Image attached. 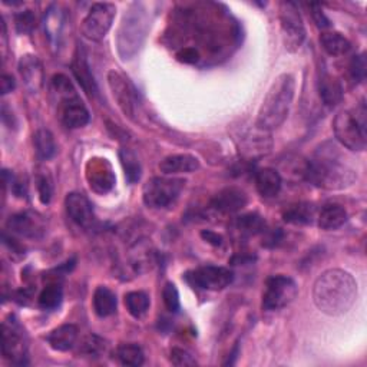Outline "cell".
Returning a JSON list of instances; mask_svg holds the SVG:
<instances>
[{
    "mask_svg": "<svg viewBox=\"0 0 367 367\" xmlns=\"http://www.w3.org/2000/svg\"><path fill=\"white\" fill-rule=\"evenodd\" d=\"M4 356L15 364H26L28 341L21 324L12 317L4 323Z\"/></svg>",
    "mask_w": 367,
    "mask_h": 367,
    "instance_id": "cell-11",
    "label": "cell"
},
{
    "mask_svg": "<svg viewBox=\"0 0 367 367\" xmlns=\"http://www.w3.org/2000/svg\"><path fill=\"white\" fill-rule=\"evenodd\" d=\"M237 227L243 234L256 236V234L264 231L266 223L258 214H246L238 218Z\"/></svg>",
    "mask_w": 367,
    "mask_h": 367,
    "instance_id": "cell-35",
    "label": "cell"
},
{
    "mask_svg": "<svg viewBox=\"0 0 367 367\" xmlns=\"http://www.w3.org/2000/svg\"><path fill=\"white\" fill-rule=\"evenodd\" d=\"M116 8L112 4H95L82 22V35L94 42L102 41L115 19Z\"/></svg>",
    "mask_w": 367,
    "mask_h": 367,
    "instance_id": "cell-9",
    "label": "cell"
},
{
    "mask_svg": "<svg viewBox=\"0 0 367 367\" xmlns=\"http://www.w3.org/2000/svg\"><path fill=\"white\" fill-rule=\"evenodd\" d=\"M36 188H38L42 204H49L52 200V194H54V184H52V178L49 174H46V172L38 174Z\"/></svg>",
    "mask_w": 367,
    "mask_h": 367,
    "instance_id": "cell-37",
    "label": "cell"
},
{
    "mask_svg": "<svg viewBox=\"0 0 367 367\" xmlns=\"http://www.w3.org/2000/svg\"><path fill=\"white\" fill-rule=\"evenodd\" d=\"M8 228L21 237L39 240L46 233V220L36 211H22L8 220Z\"/></svg>",
    "mask_w": 367,
    "mask_h": 367,
    "instance_id": "cell-12",
    "label": "cell"
},
{
    "mask_svg": "<svg viewBox=\"0 0 367 367\" xmlns=\"http://www.w3.org/2000/svg\"><path fill=\"white\" fill-rule=\"evenodd\" d=\"M357 298V283L354 277L340 268L324 271L313 286V301L316 307L331 317L347 313Z\"/></svg>",
    "mask_w": 367,
    "mask_h": 367,
    "instance_id": "cell-1",
    "label": "cell"
},
{
    "mask_svg": "<svg viewBox=\"0 0 367 367\" xmlns=\"http://www.w3.org/2000/svg\"><path fill=\"white\" fill-rule=\"evenodd\" d=\"M176 58L179 62H184V64H197L200 61V52L196 48L187 46V48H182L176 54Z\"/></svg>",
    "mask_w": 367,
    "mask_h": 367,
    "instance_id": "cell-42",
    "label": "cell"
},
{
    "mask_svg": "<svg viewBox=\"0 0 367 367\" xmlns=\"http://www.w3.org/2000/svg\"><path fill=\"white\" fill-rule=\"evenodd\" d=\"M248 203L247 194L237 187H227L221 190L213 200L211 206L221 214H234L241 211Z\"/></svg>",
    "mask_w": 367,
    "mask_h": 367,
    "instance_id": "cell-16",
    "label": "cell"
},
{
    "mask_svg": "<svg viewBox=\"0 0 367 367\" xmlns=\"http://www.w3.org/2000/svg\"><path fill=\"white\" fill-rule=\"evenodd\" d=\"M148 28V19L145 9L141 4H134L122 19V25L118 32V49L124 58L132 56L145 38Z\"/></svg>",
    "mask_w": 367,
    "mask_h": 367,
    "instance_id": "cell-5",
    "label": "cell"
},
{
    "mask_svg": "<svg viewBox=\"0 0 367 367\" xmlns=\"http://www.w3.org/2000/svg\"><path fill=\"white\" fill-rule=\"evenodd\" d=\"M201 237H203L207 243H210V244H213V246H216V247H218V246L223 244V237H221L220 234L214 233V231L204 230V231L201 233Z\"/></svg>",
    "mask_w": 367,
    "mask_h": 367,
    "instance_id": "cell-45",
    "label": "cell"
},
{
    "mask_svg": "<svg viewBox=\"0 0 367 367\" xmlns=\"http://www.w3.org/2000/svg\"><path fill=\"white\" fill-rule=\"evenodd\" d=\"M92 301L94 310L99 317H108L116 311V296L105 286L96 287Z\"/></svg>",
    "mask_w": 367,
    "mask_h": 367,
    "instance_id": "cell-25",
    "label": "cell"
},
{
    "mask_svg": "<svg viewBox=\"0 0 367 367\" xmlns=\"http://www.w3.org/2000/svg\"><path fill=\"white\" fill-rule=\"evenodd\" d=\"M280 24L286 49L291 54L297 52L306 39V28L296 4H280Z\"/></svg>",
    "mask_w": 367,
    "mask_h": 367,
    "instance_id": "cell-8",
    "label": "cell"
},
{
    "mask_svg": "<svg viewBox=\"0 0 367 367\" xmlns=\"http://www.w3.org/2000/svg\"><path fill=\"white\" fill-rule=\"evenodd\" d=\"M367 109L360 102L356 108L338 112L333 122L337 141L350 151H364L367 146Z\"/></svg>",
    "mask_w": 367,
    "mask_h": 367,
    "instance_id": "cell-4",
    "label": "cell"
},
{
    "mask_svg": "<svg viewBox=\"0 0 367 367\" xmlns=\"http://www.w3.org/2000/svg\"><path fill=\"white\" fill-rule=\"evenodd\" d=\"M108 82H109V88L114 94V98L116 99L119 108L122 109V112L129 116L134 118L135 111H136V91L132 86V84L119 72L111 71L108 74Z\"/></svg>",
    "mask_w": 367,
    "mask_h": 367,
    "instance_id": "cell-14",
    "label": "cell"
},
{
    "mask_svg": "<svg viewBox=\"0 0 367 367\" xmlns=\"http://www.w3.org/2000/svg\"><path fill=\"white\" fill-rule=\"evenodd\" d=\"M304 176L313 186L330 191L348 188L357 179L356 171L341 159L337 146L331 144L317 149L314 158L306 165Z\"/></svg>",
    "mask_w": 367,
    "mask_h": 367,
    "instance_id": "cell-2",
    "label": "cell"
},
{
    "mask_svg": "<svg viewBox=\"0 0 367 367\" xmlns=\"http://www.w3.org/2000/svg\"><path fill=\"white\" fill-rule=\"evenodd\" d=\"M116 358L122 366H141L144 363V351L135 343L122 344L116 350Z\"/></svg>",
    "mask_w": 367,
    "mask_h": 367,
    "instance_id": "cell-33",
    "label": "cell"
},
{
    "mask_svg": "<svg viewBox=\"0 0 367 367\" xmlns=\"http://www.w3.org/2000/svg\"><path fill=\"white\" fill-rule=\"evenodd\" d=\"M19 74L26 88L32 94H38L42 89L45 75H44V66L38 59V56L35 55L22 56L19 61Z\"/></svg>",
    "mask_w": 367,
    "mask_h": 367,
    "instance_id": "cell-18",
    "label": "cell"
},
{
    "mask_svg": "<svg viewBox=\"0 0 367 367\" xmlns=\"http://www.w3.org/2000/svg\"><path fill=\"white\" fill-rule=\"evenodd\" d=\"M296 81L290 74H281L270 86L258 111L257 126L261 131L278 128L287 118L294 99Z\"/></svg>",
    "mask_w": 367,
    "mask_h": 367,
    "instance_id": "cell-3",
    "label": "cell"
},
{
    "mask_svg": "<svg viewBox=\"0 0 367 367\" xmlns=\"http://www.w3.org/2000/svg\"><path fill=\"white\" fill-rule=\"evenodd\" d=\"M283 218L286 223L294 224V226L311 224L314 218V207L308 203H300V204L291 206L284 211Z\"/></svg>",
    "mask_w": 367,
    "mask_h": 367,
    "instance_id": "cell-29",
    "label": "cell"
},
{
    "mask_svg": "<svg viewBox=\"0 0 367 367\" xmlns=\"http://www.w3.org/2000/svg\"><path fill=\"white\" fill-rule=\"evenodd\" d=\"M162 297H164L165 307L171 313H178V310L181 308V303H179V293H178L175 284L166 283L164 287V291H162Z\"/></svg>",
    "mask_w": 367,
    "mask_h": 367,
    "instance_id": "cell-39",
    "label": "cell"
},
{
    "mask_svg": "<svg viewBox=\"0 0 367 367\" xmlns=\"http://www.w3.org/2000/svg\"><path fill=\"white\" fill-rule=\"evenodd\" d=\"M52 89L58 95L61 104L79 98L72 82L65 75H55L52 79Z\"/></svg>",
    "mask_w": 367,
    "mask_h": 367,
    "instance_id": "cell-34",
    "label": "cell"
},
{
    "mask_svg": "<svg viewBox=\"0 0 367 367\" xmlns=\"http://www.w3.org/2000/svg\"><path fill=\"white\" fill-rule=\"evenodd\" d=\"M86 179L92 191L98 194L109 193L115 186L112 165L105 158H92L86 164Z\"/></svg>",
    "mask_w": 367,
    "mask_h": 367,
    "instance_id": "cell-13",
    "label": "cell"
},
{
    "mask_svg": "<svg viewBox=\"0 0 367 367\" xmlns=\"http://www.w3.org/2000/svg\"><path fill=\"white\" fill-rule=\"evenodd\" d=\"M65 14L59 6H51L45 15V32L52 44H58L65 25Z\"/></svg>",
    "mask_w": 367,
    "mask_h": 367,
    "instance_id": "cell-27",
    "label": "cell"
},
{
    "mask_svg": "<svg viewBox=\"0 0 367 367\" xmlns=\"http://www.w3.org/2000/svg\"><path fill=\"white\" fill-rule=\"evenodd\" d=\"M347 221V211L340 204H326L318 214V227L326 231L337 230Z\"/></svg>",
    "mask_w": 367,
    "mask_h": 367,
    "instance_id": "cell-24",
    "label": "cell"
},
{
    "mask_svg": "<svg viewBox=\"0 0 367 367\" xmlns=\"http://www.w3.org/2000/svg\"><path fill=\"white\" fill-rule=\"evenodd\" d=\"M72 72H74L76 81L81 84V86L89 96L98 95V86H96L95 78L92 75V71H91V66L88 62V55H86L84 45H78V49H76L74 61H72Z\"/></svg>",
    "mask_w": 367,
    "mask_h": 367,
    "instance_id": "cell-17",
    "label": "cell"
},
{
    "mask_svg": "<svg viewBox=\"0 0 367 367\" xmlns=\"http://www.w3.org/2000/svg\"><path fill=\"white\" fill-rule=\"evenodd\" d=\"M318 92L320 98L327 106L337 105L343 98V88L341 84L326 69L320 72L318 78Z\"/></svg>",
    "mask_w": 367,
    "mask_h": 367,
    "instance_id": "cell-22",
    "label": "cell"
},
{
    "mask_svg": "<svg viewBox=\"0 0 367 367\" xmlns=\"http://www.w3.org/2000/svg\"><path fill=\"white\" fill-rule=\"evenodd\" d=\"M200 168V161L198 158L190 155V154H176V155H169L164 158L159 164V169L166 174V175H174V174H188L194 172Z\"/></svg>",
    "mask_w": 367,
    "mask_h": 367,
    "instance_id": "cell-20",
    "label": "cell"
},
{
    "mask_svg": "<svg viewBox=\"0 0 367 367\" xmlns=\"http://www.w3.org/2000/svg\"><path fill=\"white\" fill-rule=\"evenodd\" d=\"M119 158H121V164H122V166H124L126 179H128L131 184L139 181L142 169H141V164H139L138 156H136L131 149L122 148V149L119 151Z\"/></svg>",
    "mask_w": 367,
    "mask_h": 367,
    "instance_id": "cell-31",
    "label": "cell"
},
{
    "mask_svg": "<svg viewBox=\"0 0 367 367\" xmlns=\"http://www.w3.org/2000/svg\"><path fill=\"white\" fill-rule=\"evenodd\" d=\"M283 186L281 175L273 168H263L256 174V187L260 196L266 198L277 197Z\"/></svg>",
    "mask_w": 367,
    "mask_h": 367,
    "instance_id": "cell-21",
    "label": "cell"
},
{
    "mask_svg": "<svg viewBox=\"0 0 367 367\" xmlns=\"http://www.w3.org/2000/svg\"><path fill=\"white\" fill-rule=\"evenodd\" d=\"M171 363L175 366H196L197 360L187 350L174 347L171 350Z\"/></svg>",
    "mask_w": 367,
    "mask_h": 367,
    "instance_id": "cell-41",
    "label": "cell"
},
{
    "mask_svg": "<svg viewBox=\"0 0 367 367\" xmlns=\"http://www.w3.org/2000/svg\"><path fill=\"white\" fill-rule=\"evenodd\" d=\"M366 68H367L366 55L360 54V55L354 56L351 59V62H350V66H348V74H350L351 81L356 82V84L364 81V78H366Z\"/></svg>",
    "mask_w": 367,
    "mask_h": 367,
    "instance_id": "cell-38",
    "label": "cell"
},
{
    "mask_svg": "<svg viewBox=\"0 0 367 367\" xmlns=\"http://www.w3.org/2000/svg\"><path fill=\"white\" fill-rule=\"evenodd\" d=\"M320 44L330 56L346 55L351 48L350 42L338 32H323L320 35Z\"/></svg>",
    "mask_w": 367,
    "mask_h": 367,
    "instance_id": "cell-26",
    "label": "cell"
},
{
    "mask_svg": "<svg viewBox=\"0 0 367 367\" xmlns=\"http://www.w3.org/2000/svg\"><path fill=\"white\" fill-rule=\"evenodd\" d=\"M11 184H12V191H14V194L16 197H26V194H28V182H26V179H24L22 176L12 178Z\"/></svg>",
    "mask_w": 367,
    "mask_h": 367,
    "instance_id": "cell-44",
    "label": "cell"
},
{
    "mask_svg": "<svg viewBox=\"0 0 367 367\" xmlns=\"http://www.w3.org/2000/svg\"><path fill=\"white\" fill-rule=\"evenodd\" d=\"M184 278H186V281L194 288L220 291L233 283L234 274L230 268H226V267L206 266V267H200L197 270L188 271L186 276H184Z\"/></svg>",
    "mask_w": 367,
    "mask_h": 367,
    "instance_id": "cell-10",
    "label": "cell"
},
{
    "mask_svg": "<svg viewBox=\"0 0 367 367\" xmlns=\"http://www.w3.org/2000/svg\"><path fill=\"white\" fill-rule=\"evenodd\" d=\"M125 306L132 317L141 318L149 308V297L144 291H131L125 296Z\"/></svg>",
    "mask_w": 367,
    "mask_h": 367,
    "instance_id": "cell-30",
    "label": "cell"
},
{
    "mask_svg": "<svg viewBox=\"0 0 367 367\" xmlns=\"http://www.w3.org/2000/svg\"><path fill=\"white\" fill-rule=\"evenodd\" d=\"M298 288L296 281L288 276H273L266 283V291L263 294V308L267 311H276L287 307L297 297Z\"/></svg>",
    "mask_w": 367,
    "mask_h": 367,
    "instance_id": "cell-7",
    "label": "cell"
},
{
    "mask_svg": "<svg viewBox=\"0 0 367 367\" xmlns=\"http://www.w3.org/2000/svg\"><path fill=\"white\" fill-rule=\"evenodd\" d=\"M184 187L186 181L181 178L155 176L144 186L142 198L151 208H166L178 200Z\"/></svg>",
    "mask_w": 367,
    "mask_h": 367,
    "instance_id": "cell-6",
    "label": "cell"
},
{
    "mask_svg": "<svg viewBox=\"0 0 367 367\" xmlns=\"http://www.w3.org/2000/svg\"><path fill=\"white\" fill-rule=\"evenodd\" d=\"M34 144H35L36 155L42 161H48V159L54 158L58 151L55 138H54L52 132L48 129H39L34 135Z\"/></svg>",
    "mask_w": 367,
    "mask_h": 367,
    "instance_id": "cell-28",
    "label": "cell"
},
{
    "mask_svg": "<svg viewBox=\"0 0 367 367\" xmlns=\"http://www.w3.org/2000/svg\"><path fill=\"white\" fill-rule=\"evenodd\" d=\"M310 8H311L313 19H314L316 25H317L320 29H327V28L331 26L328 18L324 15V12H323V9L320 8V5H314V4H313V5H310Z\"/></svg>",
    "mask_w": 367,
    "mask_h": 367,
    "instance_id": "cell-43",
    "label": "cell"
},
{
    "mask_svg": "<svg viewBox=\"0 0 367 367\" xmlns=\"http://www.w3.org/2000/svg\"><path fill=\"white\" fill-rule=\"evenodd\" d=\"M15 89V79L9 75L2 76V94L6 95Z\"/></svg>",
    "mask_w": 367,
    "mask_h": 367,
    "instance_id": "cell-46",
    "label": "cell"
},
{
    "mask_svg": "<svg viewBox=\"0 0 367 367\" xmlns=\"http://www.w3.org/2000/svg\"><path fill=\"white\" fill-rule=\"evenodd\" d=\"M62 122L66 128L78 129L85 126L89 122V111L82 104L79 98H75L72 101L62 104V114H61Z\"/></svg>",
    "mask_w": 367,
    "mask_h": 367,
    "instance_id": "cell-19",
    "label": "cell"
},
{
    "mask_svg": "<svg viewBox=\"0 0 367 367\" xmlns=\"http://www.w3.org/2000/svg\"><path fill=\"white\" fill-rule=\"evenodd\" d=\"M106 350L105 340L96 334L86 336L79 347V351L88 357H99Z\"/></svg>",
    "mask_w": 367,
    "mask_h": 367,
    "instance_id": "cell-36",
    "label": "cell"
},
{
    "mask_svg": "<svg viewBox=\"0 0 367 367\" xmlns=\"http://www.w3.org/2000/svg\"><path fill=\"white\" fill-rule=\"evenodd\" d=\"M65 206H66L68 216L79 227L88 230L95 224L96 218H95L92 204L85 196L78 193H71L65 200Z\"/></svg>",
    "mask_w": 367,
    "mask_h": 367,
    "instance_id": "cell-15",
    "label": "cell"
},
{
    "mask_svg": "<svg viewBox=\"0 0 367 367\" xmlns=\"http://www.w3.org/2000/svg\"><path fill=\"white\" fill-rule=\"evenodd\" d=\"M78 338V327L75 324H64L52 330L46 340L52 348L58 351H68L72 348Z\"/></svg>",
    "mask_w": 367,
    "mask_h": 367,
    "instance_id": "cell-23",
    "label": "cell"
},
{
    "mask_svg": "<svg viewBox=\"0 0 367 367\" xmlns=\"http://www.w3.org/2000/svg\"><path fill=\"white\" fill-rule=\"evenodd\" d=\"M15 24H16V31L21 35H28L34 31L36 25V18L32 11H25L15 16Z\"/></svg>",
    "mask_w": 367,
    "mask_h": 367,
    "instance_id": "cell-40",
    "label": "cell"
},
{
    "mask_svg": "<svg viewBox=\"0 0 367 367\" xmlns=\"http://www.w3.org/2000/svg\"><path fill=\"white\" fill-rule=\"evenodd\" d=\"M62 298H64V290H62V286L55 281V283H51L48 284L41 296H39V306L45 310H54L56 307L61 306L62 303Z\"/></svg>",
    "mask_w": 367,
    "mask_h": 367,
    "instance_id": "cell-32",
    "label": "cell"
}]
</instances>
